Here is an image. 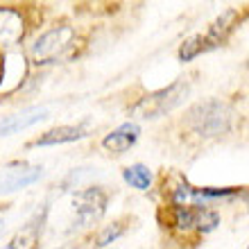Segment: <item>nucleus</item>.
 <instances>
[{"mask_svg": "<svg viewBox=\"0 0 249 249\" xmlns=\"http://www.w3.org/2000/svg\"><path fill=\"white\" fill-rule=\"evenodd\" d=\"M188 124L199 136H220L233 124V109L220 100H206L188 111Z\"/></svg>", "mask_w": 249, "mask_h": 249, "instance_id": "f257e3e1", "label": "nucleus"}, {"mask_svg": "<svg viewBox=\"0 0 249 249\" xmlns=\"http://www.w3.org/2000/svg\"><path fill=\"white\" fill-rule=\"evenodd\" d=\"M188 95V84L186 82H175V84L165 86L157 93H150L131 107V116L134 118H143V120H152L159 116L170 113L172 109H177L184 98Z\"/></svg>", "mask_w": 249, "mask_h": 249, "instance_id": "f03ea898", "label": "nucleus"}, {"mask_svg": "<svg viewBox=\"0 0 249 249\" xmlns=\"http://www.w3.org/2000/svg\"><path fill=\"white\" fill-rule=\"evenodd\" d=\"M72 41H75L72 27L59 25V27H54V30H50V32H46L43 36H39V39L34 41V46L30 53H32L36 64H48V61L64 57V53L72 46Z\"/></svg>", "mask_w": 249, "mask_h": 249, "instance_id": "7ed1b4c3", "label": "nucleus"}, {"mask_svg": "<svg viewBox=\"0 0 249 249\" xmlns=\"http://www.w3.org/2000/svg\"><path fill=\"white\" fill-rule=\"evenodd\" d=\"M43 177V168L41 165H30V163H9L5 168H0V197L18 193V190L27 188V186L36 184Z\"/></svg>", "mask_w": 249, "mask_h": 249, "instance_id": "20e7f679", "label": "nucleus"}, {"mask_svg": "<svg viewBox=\"0 0 249 249\" xmlns=\"http://www.w3.org/2000/svg\"><path fill=\"white\" fill-rule=\"evenodd\" d=\"M75 206V217H77L79 227H93L100 222V217L107 211V193L100 188H86L75 195L72 199Z\"/></svg>", "mask_w": 249, "mask_h": 249, "instance_id": "39448f33", "label": "nucleus"}, {"mask_svg": "<svg viewBox=\"0 0 249 249\" xmlns=\"http://www.w3.org/2000/svg\"><path fill=\"white\" fill-rule=\"evenodd\" d=\"M46 217H48V206H43V209L36 211V213L27 220V224L12 238V243L7 245V247L9 249L34 247V245L39 243V238H41V231H43V224H46Z\"/></svg>", "mask_w": 249, "mask_h": 249, "instance_id": "423d86ee", "label": "nucleus"}, {"mask_svg": "<svg viewBox=\"0 0 249 249\" xmlns=\"http://www.w3.org/2000/svg\"><path fill=\"white\" fill-rule=\"evenodd\" d=\"M138 134H141V127L136 123H124L116 131L107 134L105 141H102V147L113 152V154H123L138 141Z\"/></svg>", "mask_w": 249, "mask_h": 249, "instance_id": "0eeeda50", "label": "nucleus"}, {"mask_svg": "<svg viewBox=\"0 0 249 249\" xmlns=\"http://www.w3.org/2000/svg\"><path fill=\"white\" fill-rule=\"evenodd\" d=\"M48 118L46 109H30V111L23 113H14V116H7V118L0 120V138L12 136V134H18V131L32 127V124L41 123V120Z\"/></svg>", "mask_w": 249, "mask_h": 249, "instance_id": "6e6552de", "label": "nucleus"}, {"mask_svg": "<svg viewBox=\"0 0 249 249\" xmlns=\"http://www.w3.org/2000/svg\"><path fill=\"white\" fill-rule=\"evenodd\" d=\"M86 136V127L84 124H64V127H54V129L46 131L41 138L34 141V147H50V145H61V143H72V141H79V138Z\"/></svg>", "mask_w": 249, "mask_h": 249, "instance_id": "1a4fd4ad", "label": "nucleus"}, {"mask_svg": "<svg viewBox=\"0 0 249 249\" xmlns=\"http://www.w3.org/2000/svg\"><path fill=\"white\" fill-rule=\"evenodd\" d=\"M23 36V18L14 9H0V48L14 46Z\"/></svg>", "mask_w": 249, "mask_h": 249, "instance_id": "9d476101", "label": "nucleus"}, {"mask_svg": "<svg viewBox=\"0 0 249 249\" xmlns=\"http://www.w3.org/2000/svg\"><path fill=\"white\" fill-rule=\"evenodd\" d=\"M238 18V12H233V9H229V12H224L220 18L211 25L209 34H206V46L211 48H215L220 46V43H224L227 41V36H229V32L233 30V23H236Z\"/></svg>", "mask_w": 249, "mask_h": 249, "instance_id": "9b49d317", "label": "nucleus"}, {"mask_svg": "<svg viewBox=\"0 0 249 249\" xmlns=\"http://www.w3.org/2000/svg\"><path fill=\"white\" fill-rule=\"evenodd\" d=\"M123 177L131 188H136V190H147L152 186V172L147 165H141V163L129 165V168L123 170Z\"/></svg>", "mask_w": 249, "mask_h": 249, "instance_id": "f8f14e48", "label": "nucleus"}, {"mask_svg": "<svg viewBox=\"0 0 249 249\" xmlns=\"http://www.w3.org/2000/svg\"><path fill=\"white\" fill-rule=\"evenodd\" d=\"M217 224H220V215H217L215 211L211 209H195V227L197 231H202V233H211V231L215 229Z\"/></svg>", "mask_w": 249, "mask_h": 249, "instance_id": "ddd939ff", "label": "nucleus"}, {"mask_svg": "<svg viewBox=\"0 0 249 249\" xmlns=\"http://www.w3.org/2000/svg\"><path fill=\"white\" fill-rule=\"evenodd\" d=\"M206 50H209V46H206V36L197 34V36H190L184 46H181V50H179V59L190 61V59H195L197 54L206 53Z\"/></svg>", "mask_w": 249, "mask_h": 249, "instance_id": "4468645a", "label": "nucleus"}, {"mask_svg": "<svg viewBox=\"0 0 249 249\" xmlns=\"http://www.w3.org/2000/svg\"><path fill=\"white\" fill-rule=\"evenodd\" d=\"M175 222L179 229H190L195 224V209H190L186 204H177L175 209Z\"/></svg>", "mask_w": 249, "mask_h": 249, "instance_id": "2eb2a0df", "label": "nucleus"}, {"mask_svg": "<svg viewBox=\"0 0 249 249\" xmlns=\"http://www.w3.org/2000/svg\"><path fill=\"white\" fill-rule=\"evenodd\" d=\"M123 231H124V229L120 227L118 222L111 224V227H107L105 233H102V236H100V240H98V247H109L111 243H116V240L123 236Z\"/></svg>", "mask_w": 249, "mask_h": 249, "instance_id": "dca6fc26", "label": "nucleus"}, {"mask_svg": "<svg viewBox=\"0 0 249 249\" xmlns=\"http://www.w3.org/2000/svg\"><path fill=\"white\" fill-rule=\"evenodd\" d=\"M172 199H175V204H186L188 199H195V188H190L188 184L177 186V190H175Z\"/></svg>", "mask_w": 249, "mask_h": 249, "instance_id": "f3484780", "label": "nucleus"}, {"mask_svg": "<svg viewBox=\"0 0 249 249\" xmlns=\"http://www.w3.org/2000/svg\"><path fill=\"white\" fill-rule=\"evenodd\" d=\"M0 224H2V222H0Z\"/></svg>", "mask_w": 249, "mask_h": 249, "instance_id": "a211bd4d", "label": "nucleus"}]
</instances>
